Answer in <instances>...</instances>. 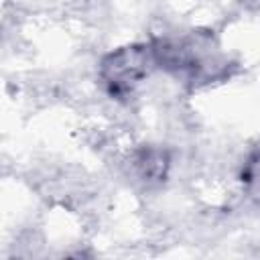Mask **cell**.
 <instances>
[{"instance_id":"obj_1","label":"cell","mask_w":260,"mask_h":260,"mask_svg":"<svg viewBox=\"0 0 260 260\" xmlns=\"http://www.w3.org/2000/svg\"><path fill=\"white\" fill-rule=\"evenodd\" d=\"M152 63H156L152 47H122L102 61V79L106 81L112 93H124L148 75Z\"/></svg>"},{"instance_id":"obj_2","label":"cell","mask_w":260,"mask_h":260,"mask_svg":"<svg viewBox=\"0 0 260 260\" xmlns=\"http://www.w3.org/2000/svg\"><path fill=\"white\" fill-rule=\"evenodd\" d=\"M138 169H140V175L148 181H158L167 175V169H169V158H167V152L165 150H158V148H146L140 152L138 156Z\"/></svg>"},{"instance_id":"obj_3","label":"cell","mask_w":260,"mask_h":260,"mask_svg":"<svg viewBox=\"0 0 260 260\" xmlns=\"http://www.w3.org/2000/svg\"><path fill=\"white\" fill-rule=\"evenodd\" d=\"M242 181L250 187V191L254 195L260 197V154L252 156L246 167H244V173H242Z\"/></svg>"}]
</instances>
